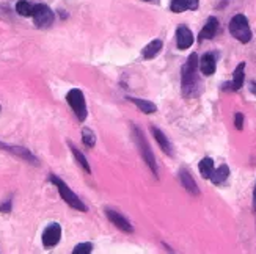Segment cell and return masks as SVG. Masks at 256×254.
Listing matches in <instances>:
<instances>
[{
	"label": "cell",
	"instance_id": "cell-1",
	"mask_svg": "<svg viewBox=\"0 0 256 254\" xmlns=\"http://www.w3.org/2000/svg\"><path fill=\"white\" fill-rule=\"evenodd\" d=\"M200 68V58L196 53L188 55L187 61L184 63L181 69V86H182V94L186 97H192L198 93V71Z\"/></svg>",
	"mask_w": 256,
	"mask_h": 254
},
{
	"label": "cell",
	"instance_id": "cell-2",
	"mask_svg": "<svg viewBox=\"0 0 256 254\" xmlns=\"http://www.w3.org/2000/svg\"><path fill=\"white\" fill-rule=\"evenodd\" d=\"M132 137H134V141H136V145L142 154V159L144 160V163L148 165L150 170L152 171L154 174V178L158 179L159 178V170H158V163H156V157H154V154L148 145V141L146 138H144L143 135V132L137 127V126H132Z\"/></svg>",
	"mask_w": 256,
	"mask_h": 254
},
{
	"label": "cell",
	"instance_id": "cell-3",
	"mask_svg": "<svg viewBox=\"0 0 256 254\" xmlns=\"http://www.w3.org/2000/svg\"><path fill=\"white\" fill-rule=\"evenodd\" d=\"M49 181L57 187V190H58V193H60V196H62V200L68 204V206H71L72 209H76V211H80V212H86L88 209H86V206L84 204V201L80 200L79 196H77L68 185H66L60 178H57L55 174H50V178H49Z\"/></svg>",
	"mask_w": 256,
	"mask_h": 254
},
{
	"label": "cell",
	"instance_id": "cell-4",
	"mask_svg": "<svg viewBox=\"0 0 256 254\" xmlns=\"http://www.w3.org/2000/svg\"><path fill=\"white\" fill-rule=\"evenodd\" d=\"M230 33H231V36L238 39L239 42L242 44H247L252 41V36H253V33H252V28H250V24H248V19L244 16V14H236V16H232L231 20H230Z\"/></svg>",
	"mask_w": 256,
	"mask_h": 254
},
{
	"label": "cell",
	"instance_id": "cell-5",
	"mask_svg": "<svg viewBox=\"0 0 256 254\" xmlns=\"http://www.w3.org/2000/svg\"><path fill=\"white\" fill-rule=\"evenodd\" d=\"M66 102L70 104V107L72 108L74 115L77 116V119L84 123L86 119V102H85V96L84 93L79 90V88H72L71 91H68L66 94Z\"/></svg>",
	"mask_w": 256,
	"mask_h": 254
},
{
	"label": "cell",
	"instance_id": "cell-6",
	"mask_svg": "<svg viewBox=\"0 0 256 254\" xmlns=\"http://www.w3.org/2000/svg\"><path fill=\"white\" fill-rule=\"evenodd\" d=\"M33 22H35V25L40 27V28H46V27H50L54 24V11L44 3H36L33 6Z\"/></svg>",
	"mask_w": 256,
	"mask_h": 254
},
{
	"label": "cell",
	"instance_id": "cell-7",
	"mask_svg": "<svg viewBox=\"0 0 256 254\" xmlns=\"http://www.w3.org/2000/svg\"><path fill=\"white\" fill-rule=\"evenodd\" d=\"M62 239V226L58 223H50L42 233V245L46 248H54L58 245Z\"/></svg>",
	"mask_w": 256,
	"mask_h": 254
},
{
	"label": "cell",
	"instance_id": "cell-8",
	"mask_svg": "<svg viewBox=\"0 0 256 254\" xmlns=\"http://www.w3.org/2000/svg\"><path fill=\"white\" fill-rule=\"evenodd\" d=\"M246 82V63H239L236 66L234 72H232V80L224 85V90H231V91H239Z\"/></svg>",
	"mask_w": 256,
	"mask_h": 254
},
{
	"label": "cell",
	"instance_id": "cell-9",
	"mask_svg": "<svg viewBox=\"0 0 256 254\" xmlns=\"http://www.w3.org/2000/svg\"><path fill=\"white\" fill-rule=\"evenodd\" d=\"M194 41H195V38H194V33L190 28L186 27V25L178 27V30H176V46H178V49L186 50L192 46Z\"/></svg>",
	"mask_w": 256,
	"mask_h": 254
},
{
	"label": "cell",
	"instance_id": "cell-10",
	"mask_svg": "<svg viewBox=\"0 0 256 254\" xmlns=\"http://www.w3.org/2000/svg\"><path fill=\"white\" fill-rule=\"evenodd\" d=\"M0 149H4V151H8L11 154H14V156L20 157L22 160H26L32 165H40L38 163V159L33 156V154L26 149V148H22V146H11V145H5V143H0Z\"/></svg>",
	"mask_w": 256,
	"mask_h": 254
},
{
	"label": "cell",
	"instance_id": "cell-11",
	"mask_svg": "<svg viewBox=\"0 0 256 254\" xmlns=\"http://www.w3.org/2000/svg\"><path fill=\"white\" fill-rule=\"evenodd\" d=\"M217 69V58L214 53L206 52L202 58H200V71H202L203 75L209 77V75H214Z\"/></svg>",
	"mask_w": 256,
	"mask_h": 254
},
{
	"label": "cell",
	"instance_id": "cell-12",
	"mask_svg": "<svg viewBox=\"0 0 256 254\" xmlns=\"http://www.w3.org/2000/svg\"><path fill=\"white\" fill-rule=\"evenodd\" d=\"M106 215H107V218L110 220V222H112V225H115L120 231H123V233H128V234L134 233L132 225H130L121 214H118V212H115V211H110V209H107V211H106Z\"/></svg>",
	"mask_w": 256,
	"mask_h": 254
},
{
	"label": "cell",
	"instance_id": "cell-13",
	"mask_svg": "<svg viewBox=\"0 0 256 254\" xmlns=\"http://www.w3.org/2000/svg\"><path fill=\"white\" fill-rule=\"evenodd\" d=\"M217 31H218V19L214 17V16H210L206 20V24L202 28V31H200V36H198L200 42L206 41V39H212L217 35Z\"/></svg>",
	"mask_w": 256,
	"mask_h": 254
},
{
	"label": "cell",
	"instance_id": "cell-14",
	"mask_svg": "<svg viewBox=\"0 0 256 254\" xmlns=\"http://www.w3.org/2000/svg\"><path fill=\"white\" fill-rule=\"evenodd\" d=\"M200 6V0H172V13H184V11H195Z\"/></svg>",
	"mask_w": 256,
	"mask_h": 254
},
{
	"label": "cell",
	"instance_id": "cell-15",
	"mask_svg": "<svg viewBox=\"0 0 256 254\" xmlns=\"http://www.w3.org/2000/svg\"><path fill=\"white\" fill-rule=\"evenodd\" d=\"M151 134L154 137V140L158 141L159 148L162 149L164 154H166V156H173V149H172V143L170 140L166 138V135L164 134V132L158 127H151Z\"/></svg>",
	"mask_w": 256,
	"mask_h": 254
},
{
	"label": "cell",
	"instance_id": "cell-16",
	"mask_svg": "<svg viewBox=\"0 0 256 254\" xmlns=\"http://www.w3.org/2000/svg\"><path fill=\"white\" fill-rule=\"evenodd\" d=\"M180 181L182 184L184 189L190 193L192 196H198L200 195V189H198V185L195 182V179L192 178V174L190 171H187V170H181L180 171Z\"/></svg>",
	"mask_w": 256,
	"mask_h": 254
},
{
	"label": "cell",
	"instance_id": "cell-17",
	"mask_svg": "<svg viewBox=\"0 0 256 254\" xmlns=\"http://www.w3.org/2000/svg\"><path fill=\"white\" fill-rule=\"evenodd\" d=\"M162 46H164V42L160 39H152L150 44H146V46L143 47L142 50V55L146 60H152L154 57H158V55L160 53L162 50Z\"/></svg>",
	"mask_w": 256,
	"mask_h": 254
},
{
	"label": "cell",
	"instance_id": "cell-18",
	"mask_svg": "<svg viewBox=\"0 0 256 254\" xmlns=\"http://www.w3.org/2000/svg\"><path fill=\"white\" fill-rule=\"evenodd\" d=\"M230 178V167L228 165H220L218 168L214 170V173L210 174V182L214 185H222L224 182H226V179Z\"/></svg>",
	"mask_w": 256,
	"mask_h": 254
},
{
	"label": "cell",
	"instance_id": "cell-19",
	"mask_svg": "<svg viewBox=\"0 0 256 254\" xmlns=\"http://www.w3.org/2000/svg\"><path fill=\"white\" fill-rule=\"evenodd\" d=\"M128 99L132 104H136L140 112L144 115H152L154 112H158L156 104H152L151 101H146V99H140V97H128Z\"/></svg>",
	"mask_w": 256,
	"mask_h": 254
},
{
	"label": "cell",
	"instance_id": "cell-20",
	"mask_svg": "<svg viewBox=\"0 0 256 254\" xmlns=\"http://www.w3.org/2000/svg\"><path fill=\"white\" fill-rule=\"evenodd\" d=\"M198 170H200V173H202V176L204 179H209L210 178V174L214 173V160L210 159V157H204L202 162L198 163Z\"/></svg>",
	"mask_w": 256,
	"mask_h": 254
},
{
	"label": "cell",
	"instance_id": "cell-21",
	"mask_svg": "<svg viewBox=\"0 0 256 254\" xmlns=\"http://www.w3.org/2000/svg\"><path fill=\"white\" fill-rule=\"evenodd\" d=\"M70 148H71V152L74 154V157H76V160H77V163H79L80 165V167L85 170V173L86 174H92V168H90V163H88V160H86V157L84 156V154L79 151V149H77L74 145H71V143H70Z\"/></svg>",
	"mask_w": 256,
	"mask_h": 254
},
{
	"label": "cell",
	"instance_id": "cell-22",
	"mask_svg": "<svg viewBox=\"0 0 256 254\" xmlns=\"http://www.w3.org/2000/svg\"><path fill=\"white\" fill-rule=\"evenodd\" d=\"M33 6L35 5H32L28 0H19L16 3V11H18V14L28 17V16H33Z\"/></svg>",
	"mask_w": 256,
	"mask_h": 254
},
{
	"label": "cell",
	"instance_id": "cell-23",
	"mask_svg": "<svg viewBox=\"0 0 256 254\" xmlns=\"http://www.w3.org/2000/svg\"><path fill=\"white\" fill-rule=\"evenodd\" d=\"M82 141L86 148H93L96 145V135L93 134V130H90L88 127L82 129Z\"/></svg>",
	"mask_w": 256,
	"mask_h": 254
},
{
	"label": "cell",
	"instance_id": "cell-24",
	"mask_svg": "<svg viewBox=\"0 0 256 254\" xmlns=\"http://www.w3.org/2000/svg\"><path fill=\"white\" fill-rule=\"evenodd\" d=\"M92 251H93L92 244H79L72 250V254H90Z\"/></svg>",
	"mask_w": 256,
	"mask_h": 254
},
{
	"label": "cell",
	"instance_id": "cell-25",
	"mask_svg": "<svg viewBox=\"0 0 256 254\" xmlns=\"http://www.w3.org/2000/svg\"><path fill=\"white\" fill-rule=\"evenodd\" d=\"M234 127H236L238 130H242V129H244V115H242L240 112H238V113L234 115Z\"/></svg>",
	"mask_w": 256,
	"mask_h": 254
},
{
	"label": "cell",
	"instance_id": "cell-26",
	"mask_svg": "<svg viewBox=\"0 0 256 254\" xmlns=\"http://www.w3.org/2000/svg\"><path fill=\"white\" fill-rule=\"evenodd\" d=\"M0 212L2 214H10L11 212V200H6V203H4L0 206Z\"/></svg>",
	"mask_w": 256,
	"mask_h": 254
},
{
	"label": "cell",
	"instance_id": "cell-27",
	"mask_svg": "<svg viewBox=\"0 0 256 254\" xmlns=\"http://www.w3.org/2000/svg\"><path fill=\"white\" fill-rule=\"evenodd\" d=\"M250 91L256 96V82H250Z\"/></svg>",
	"mask_w": 256,
	"mask_h": 254
},
{
	"label": "cell",
	"instance_id": "cell-28",
	"mask_svg": "<svg viewBox=\"0 0 256 254\" xmlns=\"http://www.w3.org/2000/svg\"><path fill=\"white\" fill-rule=\"evenodd\" d=\"M253 204H254V209H256V185H254V190H253Z\"/></svg>",
	"mask_w": 256,
	"mask_h": 254
},
{
	"label": "cell",
	"instance_id": "cell-29",
	"mask_svg": "<svg viewBox=\"0 0 256 254\" xmlns=\"http://www.w3.org/2000/svg\"><path fill=\"white\" fill-rule=\"evenodd\" d=\"M143 2H150V0H143Z\"/></svg>",
	"mask_w": 256,
	"mask_h": 254
}]
</instances>
